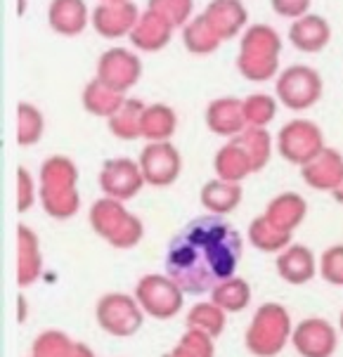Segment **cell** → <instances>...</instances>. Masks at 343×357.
Wrapping results in <instances>:
<instances>
[{
    "instance_id": "cell-1",
    "label": "cell",
    "mask_w": 343,
    "mask_h": 357,
    "mask_svg": "<svg viewBox=\"0 0 343 357\" xmlns=\"http://www.w3.org/2000/svg\"><path fill=\"white\" fill-rule=\"evenodd\" d=\"M242 260V237L222 215H201L171 239L166 275L185 294H206L222 287Z\"/></svg>"
},
{
    "instance_id": "cell-2",
    "label": "cell",
    "mask_w": 343,
    "mask_h": 357,
    "mask_svg": "<svg viewBox=\"0 0 343 357\" xmlns=\"http://www.w3.org/2000/svg\"><path fill=\"white\" fill-rule=\"evenodd\" d=\"M277 54H280V36L273 29L258 24L244 36L237 66L242 76L251 81H268L277 71Z\"/></svg>"
},
{
    "instance_id": "cell-3",
    "label": "cell",
    "mask_w": 343,
    "mask_h": 357,
    "mask_svg": "<svg viewBox=\"0 0 343 357\" xmlns=\"http://www.w3.org/2000/svg\"><path fill=\"white\" fill-rule=\"evenodd\" d=\"M280 152L284 159L298 166H308L312 159H317L324 152V137L322 130L312 121H291L289 126L280 130Z\"/></svg>"
},
{
    "instance_id": "cell-4",
    "label": "cell",
    "mask_w": 343,
    "mask_h": 357,
    "mask_svg": "<svg viewBox=\"0 0 343 357\" xmlns=\"http://www.w3.org/2000/svg\"><path fill=\"white\" fill-rule=\"evenodd\" d=\"M322 95V78L315 69L305 64L289 66L277 81V98L289 109H308L320 100Z\"/></svg>"
},
{
    "instance_id": "cell-5",
    "label": "cell",
    "mask_w": 343,
    "mask_h": 357,
    "mask_svg": "<svg viewBox=\"0 0 343 357\" xmlns=\"http://www.w3.org/2000/svg\"><path fill=\"white\" fill-rule=\"evenodd\" d=\"M142 74V64L133 52L123 47H112L100 57L98 62V78L105 86L114 88L116 93H125L133 88Z\"/></svg>"
},
{
    "instance_id": "cell-6",
    "label": "cell",
    "mask_w": 343,
    "mask_h": 357,
    "mask_svg": "<svg viewBox=\"0 0 343 357\" xmlns=\"http://www.w3.org/2000/svg\"><path fill=\"white\" fill-rule=\"evenodd\" d=\"M140 168L147 183L171 185L180 173V152L171 142H149L140 154Z\"/></svg>"
},
{
    "instance_id": "cell-7",
    "label": "cell",
    "mask_w": 343,
    "mask_h": 357,
    "mask_svg": "<svg viewBox=\"0 0 343 357\" xmlns=\"http://www.w3.org/2000/svg\"><path fill=\"white\" fill-rule=\"evenodd\" d=\"M137 22H140L137 8L128 0L125 3H105L93 15L95 29L105 38H121V36L133 31Z\"/></svg>"
},
{
    "instance_id": "cell-8",
    "label": "cell",
    "mask_w": 343,
    "mask_h": 357,
    "mask_svg": "<svg viewBox=\"0 0 343 357\" xmlns=\"http://www.w3.org/2000/svg\"><path fill=\"white\" fill-rule=\"evenodd\" d=\"M100 180L112 195H133L135 190H140L144 175L142 168L130 159H109L102 166Z\"/></svg>"
},
{
    "instance_id": "cell-9",
    "label": "cell",
    "mask_w": 343,
    "mask_h": 357,
    "mask_svg": "<svg viewBox=\"0 0 343 357\" xmlns=\"http://www.w3.org/2000/svg\"><path fill=\"white\" fill-rule=\"evenodd\" d=\"M201 17L208 22V26L213 29L220 40L237 36L246 22L244 5L239 0H213V3H208Z\"/></svg>"
},
{
    "instance_id": "cell-10",
    "label": "cell",
    "mask_w": 343,
    "mask_h": 357,
    "mask_svg": "<svg viewBox=\"0 0 343 357\" xmlns=\"http://www.w3.org/2000/svg\"><path fill=\"white\" fill-rule=\"evenodd\" d=\"M206 123L218 135H239L246 126L244 102L234 98H222L211 102L206 109Z\"/></svg>"
},
{
    "instance_id": "cell-11",
    "label": "cell",
    "mask_w": 343,
    "mask_h": 357,
    "mask_svg": "<svg viewBox=\"0 0 343 357\" xmlns=\"http://www.w3.org/2000/svg\"><path fill=\"white\" fill-rule=\"evenodd\" d=\"M329 38H332V29H329L327 20H322L317 15L300 17L289 29V40L300 52H320L329 43Z\"/></svg>"
},
{
    "instance_id": "cell-12",
    "label": "cell",
    "mask_w": 343,
    "mask_h": 357,
    "mask_svg": "<svg viewBox=\"0 0 343 357\" xmlns=\"http://www.w3.org/2000/svg\"><path fill=\"white\" fill-rule=\"evenodd\" d=\"M47 22L62 36H78L86 29L88 10L83 0H52L47 10Z\"/></svg>"
},
{
    "instance_id": "cell-13",
    "label": "cell",
    "mask_w": 343,
    "mask_h": 357,
    "mask_svg": "<svg viewBox=\"0 0 343 357\" xmlns=\"http://www.w3.org/2000/svg\"><path fill=\"white\" fill-rule=\"evenodd\" d=\"M130 38L133 43L140 47V50H147V52H154V50H161L168 40H171V26L156 17L154 12H144L140 15V22L135 24V29L130 31Z\"/></svg>"
},
{
    "instance_id": "cell-14",
    "label": "cell",
    "mask_w": 343,
    "mask_h": 357,
    "mask_svg": "<svg viewBox=\"0 0 343 357\" xmlns=\"http://www.w3.org/2000/svg\"><path fill=\"white\" fill-rule=\"evenodd\" d=\"M178 116L168 105H152L144 107L140 132L149 142H168V137L176 132Z\"/></svg>"
},
{
    "instance_id": "cell-15",
    "label": "cell",
    "mask_w": 343,
    "mask_h": 357,
    "mask_svg": "<svg viewBox=\"0 0 343 357\" xmlns=\"http://www.w3.org/2000/svg\"><path fill=\"white\" fill-rule=\"evenodd\" d=\"M83 105L90 114H95V116H114V114L119 112L125 100H123V93H116L114 88L105 86V83L100 81V78H95V81L88 83L86 93H83Z\"/></svg>"
},
{
    "instance_id": "cell-16",
    "label": "cell",
    "mask_w": 343,
    "mask_h": 357,
    "mask_svg": "<svg viewBox=\"0 0 343 357\" xmlns=\"http://www.w3.org/2000/svg\"><path fill=\"white\" fill-rule=\"evenodd\" d=\"M142 112L144 105L140 100H125V105L109 119V130L116 137H121V140H135V137H140Z\"/></svg>"
},
{
    "instance_id": "cell-17",
    "label": "cell",
    "mask_w": 343,
    "mask_h": 357,
    "mask_svg": "<svg viewBox=\"0 0 343 357\" xmlns=\"http://www.w3.org/2000/svg\"><path fill=\"white\" fill-rule=\"evenodd\" d=\"M215 168H218V173L225 175L230 183L239 180L244 173L254 171V168H251V161H249V154H246V149L242 147L239 140L227 142L225 147L220 149L218 156H215Z\"/></svg>"
},
{
    "instance_id": "cell-18",
    "label": "cell",
    "mask_w": 343,
    "mask_h": 357,
    "mask_svg": "<svg viewBox=\"0 0 343 357\" xmlns=\"http://www.w3.org/2000/svg\"><path fill=\"white\" fill-rule=\"evenodd\" d=\"M185 45H188L190 52H197V54H206V52H213L218 50L220 45V38L215 36L213 29L208 26V22L204 17H197L195 22L185 26Z\"/></svg>"
},
{
    "instance_id": "cell-19",
    "label": "cell",
    "mask_w": 343,
    "mask_h": 357,
    "mask_svg": "<svg viewBox=\"0 0 343 357\" xmlns=\"http://www.w3.org/2000/svg\"><path fill=\"white\" fill-rule=\"evenodd\" d=\"M17 119H20V126H17V142H20L22 147H29V144L38 142V137L43 135V128H45L43 114L33 105H29V102H22V105L17 107Z\"/></svg>"
},
{
    "instance_id": "cell-20",
    "label": "cell",
    "mask_w": 343,
    "mask_h": 357,
    "mask_svg": "<svg viewBox=\"0 0 343 357\" xmlns=\"http://www.w3.org/2000/svg\"><path fill=\"white\" fill-rule=\"evenodd\" d=\"M280 272L282 277L294 284H300L312 277V258L310 251H305L303 246H294L291 251H287L280 258Z\"/></svg>"
},
{
    "instance_id": "cell-21",
    "label": "cell",
    "mask_w": 343,
    "mask_h": 357,
    "mask_svg": "<svg viewBox=\"0 0 343 357\" xmlns=\"http://www.w3.org/2000/svg\"><path fill=\"white\" fill-rule=\"evenodd\" d=\"M237 140L242 142V147L246 149V154H249V161L254 171L266 166V161L270 156V135L266 130L251 126V128L244 130L242 137H237Z\"/></svg>"
},
{
    "instance_id": "cell-22",
    "label": "cell",
    "mask_w": 343,
    "mask_h": 357,
    "mask_svg": "<svg viewBox=\"0 0 343 357\" xmlns=\"http://www.w3.org/2000/svg\"><path fill=\"white\" fill-rule=\"evenodd\" d=\"M149 12L161 17L168 26H180L188 22L192 12V0H149Z\"/></svg>"
},
{
    "instance_id": "cell-23",
    "label": "cell",
    "mask_w": 343,
    "mask_h": 357,
    "mask_svg": "<svg viewBox=\"0 0 343 357\" xmlns=\"http://www.w3.org/2000/svg\"><path fill=\"white\" fill-rule=\"evenodd\" d=\"M244 114H246V123L263 128V126L275 119L277 102L270 95H251V98L244 100Z\"/></svg>"
},
{
    "instance_id": "cell-24",
    "label": "cell",
    "mask_w": 343,
    "mask_h": 357,
    "mask_svg": "<svg viewBox=\"0 0 343 357\" xmlns=\"http://www.w3.org/2000/svg\"><path fill=\"white\" fill-rule=\"evenodd\" d=\"M273 8L277 15H282V17L300 20V17H305V12H308L310 0H273Z\"/></svg>"
},
{
    "instance_id": "cell-25",
    "label": "cell",
    "mask_w": 343,
    "mask_h": 357,
    "mask_svg": "<svg viewBox=\"0 0 343 357\" xmlns=\"http://www.w3.org/2000/svg\"><path fill=\"white\" fill-rule=\"evenodd\" d=\"M105 3H125V0H105Z\"/></svg>"
}]
</instances>
